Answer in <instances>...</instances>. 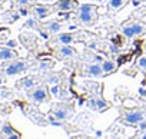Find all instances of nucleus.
Listing matches in <instances>:
<instances>
[{"instance_id": "13", "label": "nucleus", "mask_w": 146, "mask_h": 139, "mask_svg": "<svg viewBox=\"0 0 146 139\" xmlns=\"http://www.w3.org/2000/svg\"><path fill=\"white\" fill-rule=\"evenodd\" d=\"M17 52L13 50L12 47L9 46H0V60L3 62H10V60H15L17 59Z\"/></svg>"}, {"instance_id": "27", "label": "nucleus", "mask_w": 146, "mask_h": 139, "mask_svg": "<svg viewBox=\"0 0 146 139\" xmlns=\"http://www.w3.org/2000/svg\"><path fill=\"white\" fill-rule=\"evenodd\" d=\"M72 139H90V138H88V136H82V135H79V136H72Z\"/></svg>"}, {"instance_id": "24", "label": "nucleus", "mask_w": 146, "mask_h": 139, "mask_svg": "<svg viewBox=\"0 0 146 139\" xmlns=\"http://www.w3.org/2000/svg\"><path fill=\"white\" fill-rule=\"evenodd\" d=\"M137 126H139V130L146 132V120H142L140 123H137Z\"/></svg>"}, {"instance_id": "8", "label": "nucleus", "mask_w": 146, "mask_h": 139, "mask_svg": "<svg viewBox=\"0 0 146 139\" xmlns=\"http://www.w3.org/2000/svg\"><path fill=\"white\" fill-rule=\"evenodd\" d=\"M56 10L60 12H72V10H78L79 7V2L78 0H57L54 3Z\"/></svg>"}, {"instance_id": "1", "label": "nucleus", "mask_w": 146, "mask_h": 139, "mask_svg": "<svg viewBox=\"0 0 146 139\" xmlns=\"http://www.w3.org/2000/svg\"><path fill=\"white\" fill-rule=\"evenodd\" d=\"M78 22L85 26V27H92L98 23L99 15H98V6L92 5V3H83L79 5L78 7V13H76Z\"/></svg>"}, {"instance_id": "28", "label": "nucleus", "mask_w": 146, "mask_h": 139, "mask_svg": "<svg viewBox=\"0 0 146 139\" xmlns=\"http://www.w3.org/2000/svg\"><path fill=\"white\" fill-rule=\"evenodd\" d=\"M140 139H146V132H143V133L140 135Z\"/></svg>"}, {"instance_id": "25", "label": "nucleus", "mask_w": 146, "mask_h": 139, "mask_svg": "<svg viewBox=\"0 0 146 139\" xmlns=\"http://www.w3.org/2000/svg\"><path fill=\"white\" fill-rule=\"evenodd\" d=\"M140 3H146V0H132V5L133 6H139Z\"/></svg>"}, {"instance_id": "7", "label": "nucleus", "mask_w": 146, "mask_h": 139, "mask_svg": "<svg viewBox=\"0 0 146 139\" xmlns=\"http://www.w3.org/2000/svg\"><path fill=\"white\" fill-rule=\"evenodd\" d=\"M123 119L129 125H137V123H140L142 120L146 119V113L143 110H137V109H135V110H125L123 112Z\"/></svg>"}, {"instance_id": "3", "label": "nucleus", "mask_w": 146, "mask_h": 139, "mask_svg": "<svg viewBox=\"0 0 146 139\" xmlns=\"http://www.w3.org/2000/svg\"><path fill=\"white\" fill-rule=\"evenodd\" d=\"M50 112H52V116L56 118V120H67L73 116L75 109H73L72 105H67V103H56Z\"/></svg>"}, {"instance_id": "10", "label": "nucleus", "mask_w": 146, "mask_h": 139, "mask_svg": "<svg viewBox=\"0 0 146 139\" xmlns=\"http://www.w3.org/2000/svg\"><path fill=\"white\" fill-rule=\"evenodd\" d=\"M43 27H44V32H46L47 35L54 36V35H57V33L62 32L63 23L59 22V20H50V22H46V23L43 25Z\"/></svg>"}, {"instance_id": "23", "label": "nucleus", "mask_w": 146, "mask_h": 139, "mask_svg": "<svg viewBox=\"0 0 146 139\" xmlns=\"http://www.w3.org/2000/svg\"><path fill=\"white\" fill-rule=\"evenodd\" d=\"M109 50L112 52V53H119V46L117 45H115V43H109Z\"/></svg>"}, {"instance_id": "17", "label": "nucleus", "mask_w": 146, "mask_h": 139, "mask_svg": "<svg viewBox=\"0 0 146 139\" xmlns=\"http://www.w3.org/2000/svg\"><path fill=\"white\" fill-rule=\"evenodd\" d=\"M109 102H106L103 98H96V99H92V108L96 109V110H106L109 108Z\"/></svg>"}, {"instance_id": "6", "label": "nucleus", "mask_w": 146, "mask_h": 139, "mask_svg": "<svg viewBox=\"0 0 146 139\" xmlns=\"http://www.w3.org/2000/svg\"><path fill=\"white\" fill-rule=\"evenodd\" d=\"M56 12V6L54 5H33L30 7V13L37 19V20H42V19H46L47 16H50L52 13Z\"/></svg>"}, {"instance_id": "22", "label": "nucleus", "mask_w": 146, "mask_h": 139, "mask_svg": "<svg viewBox=\"0 0 146 139\" xmlns=\"http://www.w3.org/2000/svg\"><path fill=\"white\" fill-rule=\"evenodd\" d=\"M25 27H33V29H39V25H37V19H29L26 23H25Z\"/></svg>"}, {"instance_id": "16", "label": "nucleus", "mask_w": 146, "mask_h": 139, "mask_svg": "<svg viewBox=\"0 0 146 139\" xmlns=\"http://www.w3.org/2000/svg\"><path fill=\"white\" fill-rule=\"evenodd\" d=\"M127 3H129V0H108V9L109 12H117Z\"/></svg>"}, {"instance_id": "26", "label": "nucleus", "mask_w": 146, "mask_h": 139, "mask_svg": "<svg viewBox=\"0 0 146 139\" xmlns=\"http://www.w3.org/2000/svg\"><path fill=\"white\" fill-rule=\"evenodd\" d=\"M6 46H9V47H15V46H16V42H15V40H9V42L6 43Z\"/></svg>"}, {"instance_id": "2", "label": "nucleus", "mask_w": 146, "mask_h": 139, "mask_svg": "<svg viewBox=\"0 0 146 139\" xmlns=\"http://www.w3.org/2000/svg\"><path fill=\"white\" fill-rule=\"evenodd\" d=\"M27 67H29V62H27V60L15 59V60H10V62L3 67V73H5L6 76H16V75H20L22 72H25Z\"/></svg>"}, {"instance_id": "30", "label": "nucleus", "mask_w": 146, "mask_h": 139, "mask_svg": "<svg viewBox=\"0 0 146 139\" xmlns=\"http://www.w3.org/2000/svg\"><path fill=\"white\" fill-rule=\"evenodd\" d=\"M0 139H3V138H0Z\"/></svg>"}, {"instance_id": "20", "label": "nucleus", "mask_w": 146, "mask_h": 139, "mask_svg": "<svg viewBox=\"0 0 146 139\" xmlns=\"http://www.w3.org/2000/svg\"><path fill=\"white\" fill-rule=\"evenodd\" d=\"M136 66L139 70H142L143 73H146V56H140L136 62Z\"/></svg>"}, {"instance_id": "5", "label": "nucleus", "mask_w": 146, "mask_h": 139, "mask_svg": "<svg viewBox=\"0 0 146 139\" xmlns=\"http://www.w3.org/2000/svg\"><path fill=\"white\" fill-rule=\"evenodd\" d=\"M30 99L35 102V103H46V102H50V89L47 88V85H37L33 88V92L29 93Z\"/></svg>"}, {"instance_id": "15", "label": "nucleus", "mask_w": 146, "mask_h": 139, "mask_svg": "<svg viewBox=\"0 0 146 139\" xmlns=\"http://www.w3.org/2000/svg\"><path fill=\"white\" fill-rule=\"evenodd\" d=\"M117 67V63L113 60V59H105L102 62V70H103V75H110L116 70Z\"/></svg>"}, {"instance_id": "21", "label": "nucleus", "mask_w": 146, "mask_h": 139, "mask_svg": "<svg viewBox=\"0 0 146 139\" xmlns=\"http://www.w3.org/2000/svg\"><path fill=\"white\" fill-rule=\"evenodd\" d=\"M60 92H62V88L59 86V85H54V86H52L50 88V95L53 96V98H60Z\"/></svg>"}, {"instance_id": "11", "label": "nucleus", "mask_w": 146, "mask_h": 139, "mask_svg": "<svg viewBox=\"0 0 146 139\" xmlns=\"http://www.w3.org/2000/svg\"><path fill=\"white\" fill-rule=\"evenodd\" d=\"M85 73L88 76H92V78H99L103 75V70H102V63H88L85 66Z\"/></svg>"}, {"instance_id": "18", "label": "nucleus", "mask_w": 146, "mask_h": 139, "mask_svg": "<svg viewBox=\"0 0 146 139\" xmlns=\"http://www.w3.org/2000/svg\"><path fill=\"white\" fill-rule=\"evenodd\" d=\"M36 85V80L32 79V78H27V79H23L17 83V86H22V89H33V86Z\"/></svg>"}, {"instance_id": "12", "label": "nucleus", "mask_w": 146, "mask_h": 139, "mask_svg": "<svg viewBox=\"0 0 146 139\" xmlns=\"http://www.w3.org/2000/svg\"><path fill=\"white\" fill-rule=\"evenodd\" d=\"M57 55L63 59H72L78 55V52L72 45H62L57 47Z\"/></svg>"}, {"instance_id": "4", "label": "nucleus", "mask_w": 146, "mask_h": 139, "mask_svg": "<svg viewBox=\"0 0 146 139\" xmlns=\"http://www.w3.org/2000/svg\"><path fill=\"white\" fill-rule=\"evenodd\" d=\"M145 32H146V27L140 22H129V23L122 26V35L129 40L133 39V37L142 36Z\"/></svg>"}, {"instance_id": "9", "label": "nucleus", "mask_w": 146, "mask_h": 139, "mask_svg": "<svg viewBox=\"0 0 146 139\" xmlns=\"http://www.w3.org/2000/svg\"><path fill=\"white\" fill-rule=\"evenodd\" d=\"M75 40H76L75 35L70 33V32H60V33L54 35V37H53V43H56L59 46H62V45H72V43H75Z\"/></svg>"}, {"instance_id": "29", "label": "nucleus", "mask_w": 146, "mask_h": 139, "mask_svg": "<svg viewBox=\"0 0 146 139\" xmlns=\"http://www.w3.org/2000/svg\"><path fill=\"white\" fill-rule=\"evenodd\" d=\"M86 2H98V0H86Z\"/></svg>"}, {"instance_id": "19", "label": "nucleus", "mask_w": 146, "mask_h": 139, "mask_svg": "<svg viewBox=\"0 0 146 139\" xmlns=\"http://www.w3.org/2000/svg\"><path fill=\"white\" fill-rule=\"evenodd\" d=\"M13 3L17 6V7H32L35 0H13Z\"/></svg>"}, {"instance_id": "14", "label": "nucleus", "mask_w": 146, "mask_h": 139, "mask_svg": "<svg viewBox=\"0 0 146 139\" xmlns=\"http://www.w3.org/2000/svg\"><path fill=\"white\" fill-rule=\"evenodd\" d=\"M2 133L5 135V138L6 139H22V135H20V132H17L10 123H5L3 125V128H2Z\"/></svg>"}]
</instances>
